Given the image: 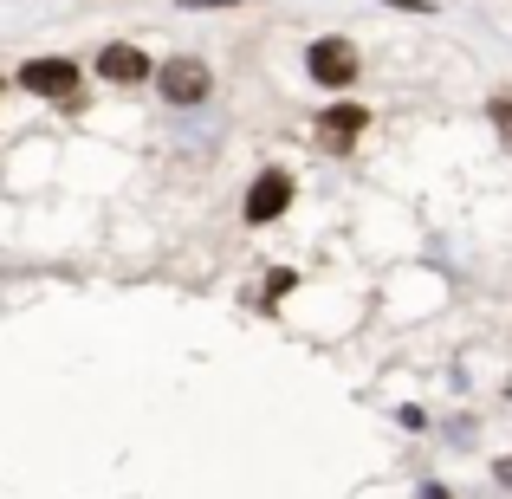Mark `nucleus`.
Here are the masks:
<instances>
[{"label": "nucleus", "instance_id": "5", "mask_svg": "<svg viewBox=\"0 0 512 499\" xmlns=\"http://www.w3.org/2000/svg\"><path fill=\"white\" fill-rule=\"evenodd\" d=\"M98 78H111V85H143V78H156V65H150L143 46H98Z\"/></svg>", "mask_w": 512, "mask_h": 499}, {"label": "nucleus", "instance_id": "4", "mask_svg": "<svg viewBox=\"0 0 512 499\" xmlns=\"http://www.w3.org/2000/svg\"><path fill=\"white\" fill-rule=\"evenodd\" d=\"M20 85L33 91V98H72V91H78V65L72 59H26Z\"/></svg>", "mask_w": 512, "mask_h": 499}, {"label": "nucleus", "instance_id": "3", "mask_svg": "<svg viewBox=\"0 0 512 499\" xmlns=\"http://www.w3.org/2000/svg\"><path fill=\"white\" fill-rule=\"evenodd\" d=\"M286 208H292V175L286 169H266L260 182L247 188V201H240V214H247L253 227H260V221H279Z\"/></svg>", "mask_w": 512, "mask_h": 499}, {"label": "nucleus", "instance_id": "6", "mask_svg": "<svg viewBox=\"0 0 512 499\" xmlns=\"http://www.w3.org/2000/svg\"><path fill=\"white\" fill-rule=\"evenodd\" d=\"M312 130H318V143H325L331 156H344L350 143H357V130H370V117H363V104H331Z\"/></svg>", "mask_w": 512, "mask_h": 499}, {"label": "nucleus", "instance_id": "1", "mask_svg": "<svg viewBox=\"0 0 512 499\" xmlns=\"http://www.w3.org/2000/svg\"><path fill=\"white\" fill-rule=\"evenodd\" d=\"M305 72H312V85L344 91L350 78H357V46H350V39H312V52H305Z\"/></svg>", "mask_w": 512, "mask_h": 499}, {"label": "nucleus", "instance_id": "7", "mask_svg": "<svg viewBox=\"0 0 512 499\" xmlns=\"http://www.w3.org/2000/svg\"><path fill=\"white\" fill-rule=\"evenodd\" d=\"M493 124H500V137H506V150H512V98H493Z\"/></svg>", "mask_w": 512, "mask_h": 499}, {"label": "nucleus", "instance_id": "8", "mask_svg": "<svg viewBox=\"0 0 512 499\" xmlns=\"http://www.w3.org/2000/svg\"><path fill=\"white\" fill-rule=\"evenodd\" d=\"M493 474H500V487H512V461H500V467H493Z\"/></svg>", "mask_w": 512, "mask_h": 499}, {"label": "nucleus", "instance_id": "2", "mask_svg": "<svg viewBox=\"0 0 512 499\" xmlns=\"http://www.w3.org/2000/svg\"><path fill=\"white\" fill-rule=\"evenodd\" d=\"M208 65L201 59H169V65H156V91H163L169 104H201L208 98Z\"/></svg>", "mask_w": 512, "mask_h": 499}, {"label": "nucleus", "instance_id": "9", "mask_svg": "<svg viewBox=\"0 0 512 499\" xmlns=\"http://www.w3.org/2000/svg\"><path fill=\"white\" fill-rule=\"evenodd\" d=\"M422 499H454V493L448 487H422Z\"/></svg>", "mask_w": 512, "mask_h": 499}]
</instances>
